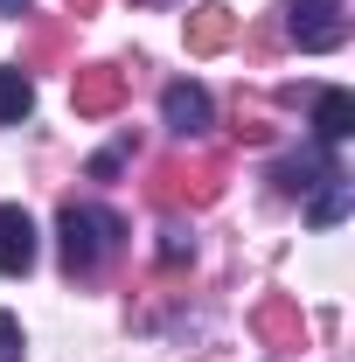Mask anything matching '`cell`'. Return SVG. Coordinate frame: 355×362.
Listing matches in <instances>:
<instances>
[{
	"instance_id": "8",
	"label": "cell",
	"mask_w": 355,
	"mask_h": 362,
	"mask_svg": "<svg viewBox=\"0 0 355 362\" xmlns=\"http://www.w3.org/2000/svg\"><path fill=\"white\" fill-rule=\"evenodd\" d=\"M161 119H168L181 139L209 133V90H202V84H168V90H161Z\"/></svg>"
},
{
	"instance_id": "14",
	"label": "cell",
	"mask_w": 355,
	"mask_h": 362,
	"mask_svg": "<svg viewBox=\"0 0 355 362\" xmlns=\"http://www.w3.org/2000/svg\"><path fill=\"white\" fill-rule=\"evenodd\" d=\"M188 258H195V237H188L181 223H168V230H161V265H168V272H181Z\"/></svg>"
},
{
	"instance_id": "6",
	"label": "cell",
	"mask_w": 355,
	"mask_h": 362,
	"mask_svg": "<svg viewBox=\"0 0 355 362\" xmlns=\"http://www.w3.org/2000/svg\"><path fill=\"white\" fill-rule=\"evenodd\" d=\"M188 56H216V49L237 42V14L223 7V0H202V7H188Z\"/></svg>"
},
{
	"instance_id": "15",
	"label": "cell",
	"mask_w": 355,
	"mask_h": 362,
	"mask_svg": "<svg viewBox=\"0 0 355 362\" xmlns=\"http://www.w3.org/2000/svg\"><path fill=\"white\" fill-rule=\"evenodd\" d=\"M0 362H21V320L0 314Z\"/></svg>"
},
{
	"instance_id": "3",
	"label": "cell",
	"mask_w": 355,
	"mask_h": 362,
	"mask_svg": "<svg viewBox=\"0 0 355 362\" xmlns=\"http://www.w3.org/2000/svg\"><path fill=\"white\" fill-rule=\"evenodd\" d=\"M286 35L307 49V56L342 49L349 42V0H286Z\"/></svg>"
},
{
	"instance_id": "1",
	"label": "cell",
	"mask_w": 355,
	"mask_h": 362,
	"mask_svg": "<svg viewBox=\"0 0 355 362\" xmlns=\"http://www.w3.org/2000/svg\"><path fill=\"white\" fill-rule=\"evenodd\" d=\"M56 244H63V272L70 279H98L112 265V251L126 244V223L105 202H63L56 209Z\"/></svg>"
},
{
	"instance_id": "9",
	"label": "cell",
	"mask_w": 355,
	"mask_h": 362,
	"mask_svg": "<svg viewBox=\"0 0 355 362\" xmlns=\"http://www.w3.org/2000/svg\"><path fill=\"white\" fill-rule=\"evenodd\" d=\"M349 133H355V98L349 90H320L313 98V139L320 146H342Z\"/></svg>"
},
{
	"instance_id": "17",
	"label": "cell",
	"mask_w": 355,
	"mask_h": 362,
	"mask_svg": "<svg viewBox=\"0 0 355 362\" xmlns=\"http://www.w3.org/2000/svg\"><path fill=\"white\" fill-rule=\"evenodd\" d=\"M28 7H35V0H0V14H28Z\"/></svg>"
},
{
	"instance_id": "10",
	"label": "cell",
	"mask_w": 355,
	"mask_h": 362,
	"mask_svg": "<svg viewBox=\"0 0 355 362\" xmlns=\"http://www.w3.org/2000/svg\"><path fill=\"white\" fill-rule=\"evenodd\" d=\"M327 175H342L327 153H293V160H279V168H272V188H279V195H307V188H320Z\"/></svg>"
},
{
	"instance_id": "12",
	"label": "cell",
	"mask_w": 355,
	"mask_h": 362,
	"mask_svg": "<svg viewBox=\"0 0 355 362\" xmlns=\"http://www.w3.org/2000/svg\"><path fill=\"white\" fill-rule=\"evenodd\" d=\"M28 112H35V84H28V70L0 63V126H21Z\"/></svg>"
},
{
	"instance_id": "16",
	"label": "cell",
	"mask_w": 355,
	"mask_h": 362,
	"mask_svg": "<svg viewBox=\"0 0 355 362\" xmlns=\"http://www.w3.org/2000/svg\"><path fill=\"white\" fill-rule=\"evenodd\" d=\"M63 7H70L77 21H84V14H98V0H63Z\"/></svg>"
},
{
	"instance_id": "2",
	"label": "cell",
	"mask_w": 355,
	"mask_h": 362,
	"mask_svg": "<svg viewBox=\"0 0 355 362\" xmlns=\"http://www.w3.org/2000/svg\"><path fill=\"white\" fill-rule=\"evenodd\" d=\"M223 181H230V160L223 153H168V160H153L146 195L161 209H209L223 195Z\"/></svg>"
},
{
	"instance_id": "11",
	"label": "cell",
	"mask_w": 355,
	"mask_h": 362,
	"mask_svg": "<svg viewBox=\"0 0 355 362\" xmlns=\"http://www.w3.org/2000/svg\"><path fill=\"white\" fill-rule=\"evenodd\" d=\"M349 202H355V181H349V175H327L320 188H313V209H307V223H313V230H334L342 216H349Z\"/></svg>"
},
{
	"instance_id": "4",
	"label": "cell",
	"mask_w": 355,
	"mask_h": 362,
	"mask_svg": "<svg viewBox=\"0 0 355 362\" xmlns=\"http://www.w3.org/2000/svg\"><path fill=\"white\" fill-rule=\"evenodd\" d=\"M119 105H126V70L119 63H84L70 77V112L77 119H112Z\"/></svg>"
},
{
	"instance_id": "7",
	"label": "cell",
	"mask_w": 355,
	"mask_h": 362,
	"mask_svg": "<svg viewBox=\"0 0 355 362\" xmlns=\"http://www.w3.org/2000/svg\"><path fill=\"white\" fill-rule=\"evenodd\" d=\"M251 327H258V341H265V349H307V320H300V307H293L286 293H272V300H258V314H251Z\"/></svg>"
},
{
	"instance_id": "5",
	"label": "cell",
	"mask_w": 355,
	"mask_h": 362,
	"mask_svg": "<svg viewBox=\"0 0 355 362\" xmlns=\"http://www.w3.org/2000/svg\"><path fill=\"white\" fill-rule=\"evenodd\" d=\"M35 265V223L21 202H0V279H21Z\"/></svg>"
},
{
	"instance_id": "13",
	"label": "cell",
	"mask_w": 355,
	"mask_h": 362,
	"mask_svg": "<svg viewBox=\"0 0 355 362\" xmlns=\"http://www.w3.org/2000/svg\"><path fill=\"white\" fill-rule=\"evenodd\" d=\"M56 56H63V28H56V21H42V28L28 35V56H21L14 70H49Z\"/></svg>"
}]
</instances>
